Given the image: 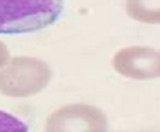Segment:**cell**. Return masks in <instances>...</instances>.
<instances>
[{"instance_id": "1", "label": "cell", "mask_w": 160, "mask_h": 132, "mask_svg": "<svg viewBox=\"0 0 160 132\" xmlns=\"http://www.w3.org/2000/svg\"><path fill=\"white\" fill-rule=\"evenodd\" d=\"M64 0H0V34L42 30L58 20Z\"/></svg>"}, {"instance_id": "2", "label": "cell", "mask_w": 160, "mask_h": 132, "mask_svg": "<svg viewBox=\"0 0 160 132\" xmlns=\"http://www.w3.org/2000/svg\"><path fill=\"white\" fill-rule=\"evenodd\" d=\"M28 128L17 118L0 111V131H27Z\"/></svg>"}]
</instances>
